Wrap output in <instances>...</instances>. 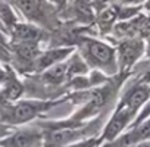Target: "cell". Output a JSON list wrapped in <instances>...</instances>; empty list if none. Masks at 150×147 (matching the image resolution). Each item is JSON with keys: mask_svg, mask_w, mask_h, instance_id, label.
I'll list each match as a JSON object with an SVG mask.
<instances>
[{"mask_svg": "<svg viewBox=\"0 0 150 147\" xmlns=\"http://www.w3.org/2000/svg\"><path fill=\"white\" fill-rule=\"evenodd\" d=\"M147 56L150 57V41H149V44H147Z\"/></svg>", "mask_w": 150, "mask_h": 147, "instance_id": "cell-24", "label": "cell"}, {"mask_svg": "<svg viewBox=\"0 0 150 147\" xmlns=\"http://www.w3.org/2000/svg\"><path fill=\"white\" fill-rule=\"evenodd\" d=\"M12 34L16 43H37L41 35L40 30L30 24H16L12 28Z\"/></svg>", "mask_w": 150, "mask_h": 147, "instance_id": "cell-5", "label": "cell"}, {"mask_svg": "<svg viewBox=\"0 0 150 147\" xmlns=\"http://www.w3.org/2000/svg\"><path fill=\"white\" fill-rule=\"evenodd\" d=\"M75 137L77 132H74L72 129H56L47 135V141L49 146H62L68 141H72Z\"/></svg>", "mask_w": 150, "mask_h": 147, "instance_id": "cell-12", "label": "cell"}, {"mask_svg": "<svg viewBox=\"0 0 150 147\" xmlns=\"http://www.w3.org/2000/svg\"><path fill=\"white\" fill-rule=\"evenodd\" d=\"M0 18H2V21L9 27V28H13L15 25H16V18H15V15L12 13V11H11V8L8 6V5H2L0 3Z\"/></svg>", "mask_w": 150, "mask_h": 147, "instance_id": "cell-16", "label": "cell"}, {"mask_svg": "<svg viewBox=\"0 0 150 147\" xmlns=\"http://www.w3.org/2000/svg\"><path fill=\"white\" fill-rule=\"evenodd\" d=\"M143 2H147V0H122V3L127 6H138Z\"/></svg>", "mask_w": 150, "mask_h": 147, "instance_id": "cell-20", "label": "cell"}, {"mask_svg": "<svg viewBox=\"0 0 150 147\" xmlns=\"http://www.w3.org/2000/svg\"><path fill=\"white\" fill-rule=\"evenodd\" d=\"M113 2H115V0H94V2H93V6H94V9H96L97 12H102L103 9L112 6Z\"/></svg>", "mask_w": 150, "mask_h": 147, "instance_id": "cell-17", "label": "cell"}, {"mask_svg": "<svg viewBox=\"0 0 150 147\" xmlns=\"http://www.w3.org/2000/svg\"><path fill=\"white\" fill-rule=\"evenodd\" d=\"M119 6H109L106 9H103L102 12H99L97 16V22L102 31H108L112 27H115V21L119 18Z\"/></svg>", "mask_w": 150, "mask_h": 147, "instance_id": "cell-9", "label": "cell"}, {"mask_svg": "<svg viewBox=\"0 0 150 147\" xmlns=\"http://www.w3.org/2000/svg\"><path fill=\"white\" fill-rule=\"evenodd\" d=\"M22 13L30 19H37L40 16V0H15Z\"/></svg>", "mask_w": 150, "mask_h": 147, "instance_id": "cell-13", "label": "cell"}, {"mask_svg": "<svg viewBox=\"0 0 150 147\" xmlns=\"http://www.w3.org/2000/svg\"><path fill=\"white\" fill-rule=\"evenodd\" d=\"M9 57H11V52H9V49H8V46H6L3 37L0 35V59L8 60Z\"/></svg>", "mask_w": 150, "mask_h": 147, "instance_id": "cell-18", "label": "cell"}, {"mask_svg": "<svg viewBox=\"0 0 150 147\" xmlns=\"http://www.w3.org/2000/svg\"><path fill=\"white\" fill-rule=\"evenodd\" d=\"M44 106L41 103H31V102H21L16 106L12 107L11 113L8 115V119L12 124H22L27 122L30 119H33L34 116H37V113L43 109Z\"/></svg>", "mask_w": 150, "mask_h": 147, "instance_id": "cell-2", "label": "cell"}, {"mask_svg": "<svg viewBox=\"0 0 150 147\" xmlns=\"http://www.w3.org/2000/svg\"><path fill=\"white\" fill-rule=\"evenodd\" d=\"M13 50L16 56L24 62H33L34 59L37 60V54H38L37 43H15Z\"/></svg>", "mask_w": 150, "mask_h": 147, "instance_id": "cell-10", "label": "cell"}, {"mask_svg": "<svg viewBox=\"0 0 150 147\" xmlns=\"http://www.w3.org/2000/svg\"><path fill=\"white\" fill-rule=\"evenodd\" d=\"M143 49H144L143 41L138 40V38H128L124 43H121L119 49H118V56H119L121 66L124 69L129 68L140 57V54L143 53Z\"/></svg>", "mask_w": 150, "mask_h": 147, "instance_id": "cell-1", "label": "cell"}, {"mask_svg": "<svg viewBox=\"0 0 150 147\" xmlns=\"http://www.w3.org/2000/svg\"><path fill=\"white\" fill-rule=\"evenodd\" d=\"M131 115H132V113H129L127 109H119V110L116 112V115H115V116L110 119V122L108 124L103 137H105L106 140L115 138V135H118V134L121 132V129L127 125V122H128V119H129Z\"/></svg>", "mask_w": 150, "mask_h": 147, "instance_id": "cell-6", "label": "cell"}, {"mask_svg": "<svg viewBox=\"0 0 150 147\" xmlns=\"http://www.w3.org/2000/svg\"><path fill=\"white\" fill-rule=\"evenodd\" d=\"M21 94H22V86H21L15 78H12V80L9 81L8 87L5 88L3 96H5L8 100H15V99H18Z\"/></svg>", "mask_w": 150, "mask_h": 147, "instance_id": "cell-15", "label": "cell"}, {"mask_svg": "<svg viewBox=\"0 0 150 147\" xmlns=\"http://www.w3.org/2000/svg\"><path fill=\"white\" fill-rule=\"evenodd\" d=\"M8 134H9V128L5 127V125H0V138L5 137V135H8Z\"/></svg>", "mask_w": 150, "mask_h": 147, "instance_id": "cell-21", "label": "cell"}, {"mask_svg": "<svg viewBox=\"0 0 150 147\" xmlns=\"http://www.w3.org/2000/svg\"><path fill=\"white\" fill-rule=\"evenodd\" d=\"M147 138H150V121L146 122V124H143L141 127H138V128L134 129L132 132H129L125 138H122L119 146L138 143V141H143V140H147Z\"/></svg>", "mask_w": 150, "mask_h": 147, "instance_id": "cell-11", "label": "cell"}, {"mask_svg": "<svg viewBox=\"0 0 150 147\" xmlns=\"http://www.w3.org/2000/svg\"><path fill=\"white\" fill-rule=\"evenodd\" d=\"M96 146V141L94 140H88V141H84V143H78V144H74L71 147H94Z\"/></svg>", "mask_w": 150, "mask_h": 147, "instance_id": "cell-19", "label": "cell"}, {"mask_svg": "<svg viewBox=\"0 0 150 147\" xmlns=\"http://www.w3.org/2000/svg\"><path fill=\"white\" fill-rule=\"evenodd\" d=\"M146 9L150 11V0H147V3H146Z\"/></svg>", "mask_w": 150, "mask_h": 147, "instance_id": "cell-25", "label": "cell"}, {"mask_svg": "<svg viewBox=\"0 0 150 147\" xmlns=\"http://www.w3.org/2000/svg\"><path fill=\"white\" fill-rule=\"evenodd\" d=\"M40 140H41L40 132L33 131V129H25V131L15 132L13 135H11L9 138L0 143V146L2 147H35L38 146Z\"/></svg>", "mask_w": 150, "mask_h": 147, "instance_id": "cell-3", "label": "cell"}, {"mask_svg": "<svg viewBox=\"0 0 150 147\" xmlns=\"http://www.w3.org/2000/svg\"><path fill=\"white\" fill-rule=\"evenodd\" d=\"M147 21H149V25H150V16H149V18H147Z\"/></svg>", "mask_w": 150, "mask_h": 147, "instance_id": "cell-26", "label": "cell"}, {"mask_svg": "<svg viewBox=\"0 0 150 147\" xmlns=\"http://www.w3.org/2000/svg\"><path fill=\"white\" fill-rule=\"evenodd\" d=\"M149 97V90L146 87H135L131 90L125 99V109L129 113H134Z\"/></svg>", "mask_w": 150, "mask_h": 147, "instance_id": "cell-8", "label": "cell"}, {"mask_svg": "<svg viewBox=\"0 0 150 147\" xmlns=\"http://www.w3.org/2000/svg\"><path fill=\"white\" fill-rule=\"evenodd\" d=\"M65 66L63 65H54L52 66L50 71H47L44 75H43V81L49 83V84H57L63 80L65 77Z\"/></svg>", "mask_w": 150, "mask_h": 147, "instance_id": "cell-14", "label": "cell"}, {"mask_svg": "<svg viewBox=\"0 0 150 147\" xmlns=\"http://www.w3.org/2000/svg\"><path fill=\"white\" fill-rule=\"evenodd\" d=\"M72 52V49H54V50H50L47 53H44L43 56H40L37 59V69L38 71H43L46 68H52L54 66L57 62H60L62 59H65L69 53Z\"/></svg>", "mask_w": 150, "mask_h": 147, "instance_id": "cell-7", "label": "cell"}, {"mask_svg": "<svg viewBox=\"0 0 150 147\" xmlns=\"http://www.w3.org/2000/svg\"><path fill=\"white\" fill-rule=\"evenodd\" d=\"M86 46H87V50H88L90 56H91L96 62H99V63H102V65H106V63H109V62L113 59V50H112L108 44H105V43H102V41L87 40V41H86Z\"/></svg>", "mask_w": 150, "mask_h": 147, "instance_id": "cell-4", "label": "cell"}, {"mask_svg": "<svg viewBox=\"0 0 150 147\" xmlns=\"http://www.w3.org/2000/svg\"><path fill=\"white\" fill-rule=\"evenodd\" d=\"M52 3H54L56 6H60V5H63L65 3V0H50Z\"/></svg>", "mask_w": 150, "mask_h": 147, "instance_id": "cell-22", "label": "cell"}, {"mask_svg": "<svg viewBox=\"0 0 150 147\" xmlns=\"http://www.w3.org/2000/svg\"><path fill=\"white\" fill-rule=\"evenodd\" d=\"M144 81H146V83H150V68H149V71L146 72V77H144Z\"/></svg>", "mask_w": 150, "mask_h": 147, "instance_id": "cell-23", "label": "cell"}]
</instances>
